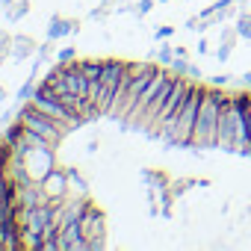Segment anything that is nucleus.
Instances as JSON below:
<instances>
[{
	"label": "nucleus",
	"mask_w": 251,
	"mask_h": 251,
	"mask_svg": "<svg viewBox=\"0 0 251 251\" xmlns=\"http://www.w3.org/2000/svg\"><path fill=\"white\" fill-rule=\"evenodd\" d=\"M222 100H225V92H219L216 86H213V89H204V95H201V109H198V121H195V133H192V145H198V148L216 145Z\"/></svg>",
	"instance_id": "1"
},
{
	"label": "nucleus",
	"mask_w": 251,
	"mask_h": 251,
	"mask_svg": "<svg viewBox=\"0 0 251 251\" xmlns=\"http://www.w3.org/2000/svg\"><path fill=\"white\" fill-rule=\"evenodd\" d=\"M201 95H204V89L192 83V89H189V95H186V100H183L177 118H175V124L166 130L163 139H169V142H175V145H192L195 121H198V109H201Z\"/></svg>",
	"instance_id": "2"
},
{
	"label": "nucleus",
	"mask_w": 251,
	"mask_h": 251,
	"mask_svg": "<svg viewBox=\"0 0 251 251\" xmlns=\"http://www.w3.org/2000/svg\"><path fill=\"white\" fill-rule=\"evenodd\" d=\"M30 103H36V106H39L42 112H48L53 121H59V124H62V127H65L68 133H71V130H77L80 124H86V121H83V115H77L71 106H65V103H62L56 95H50V92H48L42 83L33 89V95H30Z\"/></svg>",
	"instance_id": "3"
},
{
	"label": "nucleus",
	"mask_w": 251,
	"mask_h": 251,
	"mask_svg": "<svg viewBox=\"0 0 251 251\" xmlns=\"http://www.w3.org/2000/svg\"><path fill=\"white\" fill-rule=\"evenodd\" d=\"M18 118L24 121V127H30L33 133H39V136H45L48 142H53L56 148H59V142L68 136V130L62 127V124L59 121H53L48 112H42L36 103H27L21 112H18Z\"/></svg>",
	"instance_id": "4"
},
{
	"label": "nucleus",
	"mask_w": 251,
	"mask_h": 251,
	"mask_svg": "<svg viewBox=\"0 0 251 251\" xmlns=\"http://www.w3.org/2000/svg\"><path fill=\"white\" fill-rule=\"evenodd\" d=\"M127 71V62L124 59H103V71H100V83H98V95H95V106L100 109V115H109L115 89Z\"/></svg>",
	"instance_id": "5"
},
{
	"label": "nucleus",
	"mask_w": 251,
	"mask_h": 251,
	"mask_svg": "<svg viewBox=\"0 0 251 251\" xmlns=\"http://www.w3.org/2000/svg\"><path fill=\"white\" fill-rule=\"evenodd\" d=\"M24 172L30 175V180L42 183L53 169H56V148L53 145H36V148H21L18 151Z\"/></svg>",
	"instance_id": "6"
},
{
	"label": "nucleus",
	"mask_w": 251,
	"mask_h": 251,
	"mask_svg": "<svg viewBox=\"0 0 251 251\" xmlns=\"http://www.w3.org/2000/svg\"><path fill=\"white\" fill-rule=\"evenodd\" d=\"M189 89H192V83H189V80H186L183 74H175L172 92H169V98H166V103H163L160 115L154 118V124H157L160 136H166V130L172 127V124H175V118H177V112H180V106H183L186 95H189Z\"/></svg>",
	"instance_id": "7"
},
{
	"label": "nucleus",
	"mask_w": 251,
	"mask_h": 251,
	"mask_svg": "<svg viewBox=\"0 0 251 251\" xmlns=\"http://www.w3.org/2000/svg\"><path fill=\"white\" fill-rule=\"evenodd\" d=\"M157 74V65L151 62H130V86H127V98H124V106H121V115L118 118H130L136 103H139V95L145 92V86L151 83V77Z\"/></svg>",
	"instance_id": "8"
},
{
	"label": "nucleus",
	"mask_w": 251,
	"mask_h": 251,
	"mask_svg": "<svg viewBox=\"0 0 251 251\" xmlns=\"http://www.w3.org/2000/svg\"><path fill=\"white\" fill-rule=\"evenodd\" d=\"M80 227H83V236L89 242V251L106 248V216H103L100 207L89 204V210L80 216Z\"/></svg>",
	"instance_id": "9"
},
{
	"label": "nucleus",
	"mask_w": 251,
	"mask_h": 251,
	"mask_svg": "<svg viewBox=\"0 0 251 251\" xmlns=\"http://www.w3.org/2000/svg\"><path fill=\"white\" fill-rule=\"evenodd\" d=\"M236 98V136H233V151L251 157V100L248 95H233Z\"/></svg>",
	"instance_id": "10"
},
{
	"label": "nucleus",
	"mask_w": 251,
	"mask_h": 251,
	"mask_svg": "<svg viewBox=\"0 0 251 251\" xmlns=\"http://www.w3.org/2000/svg\"><path fill=\"white\" fill-rule=\"evenodd\" d=\"M233 136H236V98L225 95L222 115H219V130H216V148L233 151Z\"/></svg>",
	"instance_id": "11"
},
{
	"label": "nucleus",
	"mask_w": 251,
	"mask_h": 251,
	"mask_svg": "<svg viewBox=\"0 0 251 251\" xmlns=\"http://www.w3.org/2000/svg\"><path fill=\"white\" fill-rule=\"evenodd\" d=\"M172 74H175V71H172V68H166V65H163V68H157V74L151 77V83H148V86H145V92L139 95V103H136V109H133V115H130V118H142V115H145V109H148V106H151V100L163 92V86L172 80Z\"/></svg>",
	"instance_id": "12"
},
{
	"label": "nucleus",
	"mask_w": 251,
	"mask_h": 251,
	"mask_svg": "<svg viewBox=\"0 0 251 251\" xmlns=\"http://www.w3.org/2000/svg\"><path fill=\"white\" fill-rule=\"evenodd\" d=\"M42 189H45V195L50 198V201H59V198H65L68 195V175H65V169H53L45 180H42Z\"/></svg>",
	"instance_id": "13"
},
{
	"label": "nucleus",
	"mask_w": 251,
	"mask_h": 251,
	"mask_svg": "<svg viewBox=\"0 0 251 251\" xmlns=\"http://www.w3.org/2000/svg\"><path fill=\"white\" fill-rule=\"evenodd\" d=\"M142 180L148 183L151 195H157V192H166V189H172V180H169V175H166V172H154V169H145V172H142Z\"/></svg>",
	"instance_id": "14"
},
{
	"label": "nucleus",
	"mask_w": 251,
	"mask_h": 251,
	"mask_svg": "<svg viewBox=\"0 0 251 251\" xmlns=\"http://www.w3.org/2000/svg\"><path fill=\"white\" fill-rule=\"evenodd\" d=\"M65 175H68V195H89V180H83V175L74 166H68Z\"/></svg>",
	"instance_id": "15"
},
{
	"label": "nucleus",
	"mask_w": 251,
	"mask_h": 251,
	"mask_svg": "<svg viewBox=\"0 0 251 251\" xmlns=\"http://www.w3.org/2000/svg\"><path fill=\"white\" fill-rule=\"evenodd\" d=\"M77 27H74V21H65V18H53L50 21V27H48V39L50 42H56V39H62V36H68V33H74Z\"/></svg>",
	"instance_id": "16"
},
{
	"label": "nucleus",
	"mask_w": 251,
	"mask_h": 251,
	"mask_svg": "<svg viewBox=\"0 0 251 251\" xmlns=\"http://www.w3.org/2000/svg\"><path fill=\"white\" fill-rule=\"evenodd\" d=\"M233 30H236L239 39L251 42V12H239V15L233 18Z\"/></svg>",
	"instance_id": "17"
},
{
	"label": "nucleus",
	"mask_w": 251,
	"mask_h": 251,
	"mask_svg": "<svg viewBox=\"0 0 251 251\" xmlns=\"http://www.w3.org/2000/svg\"><path fill=\"white\" fill-rule=\"evenodd\" d=\"M80 71L92 80H100V71H103V59H80Z\"/></svg>",
	"instance_id": "18"
},
{
	"label": "nucleus",
	"mask_w": 251,
	"mask_h": 251,
	"mask_svg": "<svg viewBox=\"0 0 251 251\" xmlns=\"http://www.w3.org/2000/svg\"><path fill=\"white\" fill-rule=\"evenodd\" d=\"M30 48H33V42H30V39H24V36L12 39V53H15V56H27V53H30Z\"/></svg>",
	"instance_id": "19"
},
{
	"label": "nucleus",
	"mask_w": 251,
	"mask_h": 251,
	"mask_svg": "<svg viewBox=\"0 0 251 251\" xmlns=\"http://www.w3.org/2000/svg\"><path fill=\"white\" fill-rule=\"evenodd\" d=\"M175 74H183V77H189V68H192V62L186 59V56H175L172 59V65H169Z\"/></svg>",
	"instance_id": "20"
},
{
	"label": "nucleus",
	"mask_w": 251,
	"mask_h": 251,
	"mask_svg": "<svg viewBox=\"0 0 251 251\" xmlns=\"http://www.w3.org/2000/svg\"><path fill=\"white\" fill-rule=\"evenodd\" d=\"M151 56H157V62L169 68V65H172V59H175V48H169V45H166V48H160V50H154Z\"/></svg>",
	"instance_id": "21"
},
{
	"label": "nucleus",
	"mask_w": 251,
	"mask_h": 251,
	"mask_svg": "<svg viewBox=\"0 0 251 251\" xmlns=\"http://www.w3.org/2000/svg\"><path fill=\"white\" fill-rule=\"evenodd\" d=\"M230 50H233V42H222L219 50H216V59H219V62H227V59H230Z\"/></svg>",
	"instance_id": "22"
},
{
	"label": "nucleus",
	"mask_w": 251,
	"mask_h": 251,
	"mask_svg": "<svg viewBox=\"0 0 251 251\" xmlns=\"http://www.w3.org/2000/svg\"><path fill=\"white\" fill-rule=\"evenodd\" d=\"M77 59V53H74V48H62L59 53H56V62H74Z\"/></svg>",
	"instance_id": "23"
},
{
	"label": "nucleus",
	"mask_w": 251,
	"mask_h": 251,
	"mask_svg": "<svg viewBox=\"0 0 251 251\" xmlns=\"http://www.w3.org/2000/svg\"><path fill=\"white\" fill-rule=\"evenodd\" d=\"M151 9H154V0H139V3H136V12L139 15H148Z\"/></svg>",
	"instance_id": "24"
},
{
	"label": "nucleus",
	"mask_w": 251,
	"mask_h": 251,
	"mask_svg": "<svg viewBox=\"0 0 251 251\" xmlns=\"http://www.w3.org/2000/svg\"><path fill=\"white\" fill-rule=\"evenodd\" d=\"M27 9H30V3H18L15 9H9V15H12V18H24V15H27Z\"/></svg>",
	"instance_id": "25"
},
{
	"label": "nucleus",
	"mask_w": 251,
	"mask_h": 251,
	"mask_svg": "<svg viewBox=\"0 0 251 251\" xmlns=\"http://www.w3.org/2000/svg\"><path fill=\"white\" fill-rule=\"evenodd\" d=\"M210 83H213V86H227V83H233V77H230V74H216Z\"/></svg>",
	"instance_id": "26"
},
{
	"label": "nucleus",
	"mask_w": 251,
	"mask_h": 251,
	"mask_svg": "<svg viewBox=\"0 0 251 251\" xmlns=\"http://www.w3.org/2000/svg\"><path fill=\"white\" fill-rule=\"evenodd\" d=\"M172 36H175V27H169V24L157 30V39H172Z\"/></svg>",
	"instance_id": "27"
},
{
	"label": "nucleus",
	"mask_w": 251,
	"mask_h": 251,
	"mask_svg": "<svg viewBox=\"0 0 251 251\" xmlns=\"http://www.w3.org/2000/svg\"><path fill=\"white\" fill-rule=\"evenodd\" d=\"M233 83H236V86H251V71H245V74L233 77Z\"/></svg>",
	"instance_id": "28"
},
{
	"label": "nucleus",
	"mask_w": 251,
	"mask_h": 251,
	"mask_svg": "<svg viewBox=\"0 0 251 251\" xmlns=\"http://www.w3.org/2000/svg\"><path fill=\"white\" fill-rule=\"evenodd\" d=\"M198 53H210V45H207V39H201V42H198Z\"/></svg>",
	"instance_id": "29"
},
{
	"label": "nucleus",
	"mask_w": 251,
	"mask_h": 251,
	"mask_svg": "<svg viewBox=\"0 0 251 251\" xmlns=\"http://www.w3.org/2000/svg\"><path fill=\"white\" fill-rule=\"evenodd\" d=\"M160 3H169V0H160Z\"/></svg>",
	"instance_id": "30"
},
{
	"label": "nucleus",
	"mask_w": 251,
	"mask_h": 251,
	"mask_svg": "<svg viewBox=\"0 0 251 251\" xmlns=\"http://www.w3.org/2000/svg\"><path fill=\"white\" fill-rule=\"evenodd\" d=\"M3 3H12V0H3Z\"/></svg>",
	"instance_id": "31"
},
{
	"label": "nucleus",
	"mask_w": 251,
	"mask_h": 251,
	"mask_svg": "<svg viewBox=\"0 0 251 251\" xmlns=\"http://www.w3.org/2000/svg\"><path fill=\"white\" fill-rule=\"evenodd\" d=\"M248 100H251V95H248Z\"/></svg>",
	"instance_id": "32"
}]
</instances>
